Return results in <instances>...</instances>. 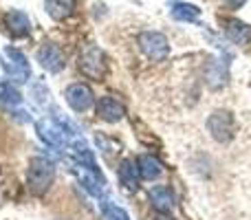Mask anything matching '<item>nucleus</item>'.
<instances>
[{
  "label": "nucleus",
  "mask_w": 251,
  "mask_h": 220,
  "mask_svg": "<svg viewBox=\"0 0 251 220\" xmlns=\"http://www.w3.org/2000/svg\"><path fill=\"white\" fill-rule=\"evenodd\" d=\"M55 181V165L44 156H33L26 168V187L33 196H44Z\"/></svg>",
  "instance_id": "f257e3e1"
},
{
  "label": "nucleus",
  "mask_w": 251,
  "mask_h": 220,
  "mask_svg": "<svg viewBox=\"0 0 251 220\" xmlns=\"http://www.w3.org/2000/svg\"><path fill=\"white\" fill-rule=\"evenodd\" d=\"M79 71H82L84 77L101 82L108 73V60H106V53L101 51L97 44H86L79 53V62H77Z\"/></svg>",
  "instance_id": "f03ea898"
},
{
  "label": "nucleus",
  "mask_w": 251,
  "mask_h": 220,
  "mask_svg": "<svg viewBox=\"0 0 251 220\" xmlns=\"http://www.w3.org/2000/svg\"><path fill=\"white\" fill-rule=\"evenodd\" d=\"M2 69H4V73H7V77L13 79V82H18V84L29 82V77H31L29 62H26L25 53H22L20 49H16V47H4V51H2Z\"/></svg>",
  "instance_id": "7ed1b4c3"
},
{
  "label": "nucleus",
  "mask_w": 251,
  "mask_h": 220,
  "mask_svg": "<svg viewBox=\"0 0 251 220\" xmlns=\"http://www.w3.org/2000/svg\"><path fill=\"white\" fill-rule=\"evenodd\" d=\"M137 44L150 62H163L170 55V42L159 31H141L137 35Z\"/></svg>",
  "instance_id": "20e7f679"
},
{
  "label": "nucleus",
  "mask_w": 251,
  "mask_h": 220,
  "mask_svg": "<svg viewBox=\"0 0 251 220\" xmlns=\"http://www.w3.org/2000/svg\"><path fill=\"white\" fill-rule=\"evenodd\" d=\"M207 130L218 143H229L236 134V119L229 110H214L207 117Z\"/></svg>",
  "instance_id": "39448f33"
},
{
  "label": "nucleus",
  "mask_w": 251,
  "mask_h": 220,
  "mask_svg": "<svg viewBox=\"0 0 251 220\" xmlns=\"http://www.w3.org/2000/svg\"><path fill=\"white\" fill-rule=\"evenodd\" d=\"M71 172L77 176V181L82 183L88 194L101 198V194H104V178H101L100 170H91V168H86V165L73 161V163H71Z\"/></svg>",
  "instance_id": "423d86ee"
},
{
  "label": "nucleus",
  "mask_w": 251,
  "mask_h": 220,
  "mask_svg": "<svg viewBox=\"0 0 251 220\" xmlns=\"http://www.w3.org/2000/svg\"><path fill=\"white\" fill-rule=\"evenodd\" d=\"M64 99L75 112H86L93 104H95V95H93L91 86L84 82L71 84V86L64 91Z\"/></svg>",
  "instance_id": "0eeeda50"
},
{
  "label": "nucleus",
  "mask_w": 251,
  "mask_h": 220,
  "mask_svg": "<svg viewBox=\"0 0 251 220\" xmlns=\"http://www.w3.org/2000/svg\"><path fill=\"white\" fill-rule=\"evenodd\" d=\"M35 57H38L40 66H42L44 71H49V73H60L66 64V57H64V53H62V49L53 42H44L42 47L38 49V55Z\"/></svg>",
  "instance_id": "6e6552de"
},
{
  "label": "nucleus",
  "mask_w": 251,
  "mask_h": 220,
  "mask_svg": "<svg viewBox=\"0 0 251 220\" xmlns=\"http://www.w3.org/2000/svg\"><path fill=\"white\" fill-rule=\"evenodd\" d=\"M35 132H38V137L42 139L47 146H53V147H60L66 143V130L62 128L57 121L53 119H40L35 121Z\"/></svg>",
  "instance_id": "1a4fd4ad"
},
{
  "label": "nucleus",
  "mask_w": 251,
  "mask_h": 220,
  "mask_svg": "<svg viewBox=\"0 0 251 220\" xmlns=\"http://www.w3.org/2000/svg\"><path fill=\"white\" fill-rule=\"evenodd\" d=\"M95 110H97V117L101 121H106V123H117L126 115V106L119 99H115V97H101L97 101Z\"/></svg>",
  "instance_id": "9d476101"
},
{
  "label": "nucleus",
  "mask_w": 251,
  "mask_h": 220,
  "mask_svg": "<svg viewBox=\"0 0 251 220\" xmlns=\"http://www.w3.org/2000/svg\"><path fill=\"white\" fill-rule=\"evenodd\" d=\"M4 24L13 38H26L31 33V22L22 11H9L4 16Z\"/></svg>",
  "instance_id": "9b49d317"
},
{
  "label": "nucleus",
  "mask_w": 251,
  "mask_h": 220,
  "mask_svg": "<svg viewBox=\"0 0 251 220\" xmlns=\"http://www.w3.org/2000/svg\"><path fill=\"white\" fill-rule=\"evenodd\" d=\"M117 176H119V181H122V185L126 187L128 192H137L139 190V168H137V163L134 161H130V159H126L119 163V168H117Z\"/></svg>",
  "instance_id": "f8f14e48"
},
{
  "label": "nucleus",
  "mask_w": 251,
  "mask_h": 220,
  "mask_svg": "<svg viewBox=\"0 0 251 220\" xmlns=\"http://www.w3.org/2000/svg\"><path fill=\"white\" fill-rule=\"evenodd\" d=\"M150 200H152V207H154L159 214H170L174 207V194L170 192V187H165V185L152 187Z\"/></svg>",
  "instance_id": "ddd939ff"
},
{
  "label": "nucleus",
  "mask_w": 251,
  "mask_h": 220,
  "mask_svg": "<svg viewBox=\"0 0 251 220\" xmlns=\"http://www.w3.org/2000/svg\"><path fill=\"white\" fill-rule=\"evenodd\" d=\"M225 33L234 44H249L251 42V24H247V22H243V20H236V18L225 22Z\"/></svg>",
  "instance_id": "4468645a"
},
{
  "label": "nucleus",
  "mask_w": 251,
  "mask_h": 220,
  "mask_svg": "<svg viewBox=\"0 0 251 220\" xmlns=\"http://www.w3.org/2000/svg\"><path fill=\"white\" fill-rule=\"evenodd\" d=\"M137 168H139V176H141L143 181H156V178L161 176V172H163L159 159L152 156V154H141L139 156Z\"/></svg>",
  "instance_id": "2eb2a0df"
},
{
  "label": "nucleus",
  "mask_w": 251,
  "mask_h": 220,
  "mask_svg": "<svg viewBox=\"0 0 251 220\" xmlns=\"http://www.w3.org/2000/svg\"><path fill=\"white\" fill-rule=\"evenodd\" d=\"M71 154H73V159L77 161V163L86 165V168L91 170H100L95 163V154H93L91 150H88V146L84 141H79V139H75V141H71Z\"/></svg>",
  "instance_id": "dca6fc26"
},
{
  "label": "nucleus",
  "mask_w": 251,
  "mask_h": 220,
  "mask_svg": "<svg viewBox=\"0 0 251 220\" xmlns=\"http://www.w3.org/2000/svg\"><path fill=\"white\" fill-rule=\"evenodd\" d=\"M44 4L53 20H66L75 9V0H44Z\"/></svg>",
  "instance_id": "f3484780"
},
{
  "label": "nucleus",
  "mask_w": 251,
  "mask_h": 220,
  "mask_svg": "<svg viewBox=\"0 0 251 220\" xmlns=\"http://www.w3.org/2000/svg\"><path fill=\"white\" fill-rule=\"evenodd\" d=\"M201 16V9L196 4H187V2H176L172 7V18L174 20H181V22H194L199 20Z\"/></svg>",
  "instance_id": "a211bd4d"
},
{
  "label": "nucleus",
  "mask_w": 251,
  "mask_h": 220,
  "mask_svg": "<svg viewBox=\"0 0 251 220\" xmlns=\"http://www.w3.org/2000/svg\"><path fill=\"white\" fill-rule=\"evenodd\" d=\"M22 101V95L11 82H0V104L18 106Z\"/></svg>",
  "instance_id": "6ab92c4d"
},
{
  "label": "nucleus",
  "mask_w": 251,
  "mask_h": 220,
  "mask_svg": "<svg viewBox=\"0 0 251 220\" xmlns=\"http://www.w3.org/2000/svg\"><path fill=\"white\" fill-rule=\"evenodd\" d=\"M104 212H106V216H108L110 220H130V218H128V214H126L124 209L115 207V205L104 203Z\"/></svg>",
  "instance_id": "aec40b11"
},
{
  "label": "nucleus",
  "mask_w": 251,
  "mask_h": 220,
  "mask_svg": "<svg viewBox=\"0 0 251 220\" xmlns=\"http://www.w3.org/2000/svg\"><path fill=\"white\" fill-rule=\"evenodd\" d=\"M245 2H247V0H227V4H229L231 9H240Z\"/></svg>",
  "instance_id": "412c9836"
},
{
  "label": "nucleus",
  "mask_w": 251,
  "mask_h": 220,
  "mask_svg": "<svg viewBox=\"0 0 251 220\" xmlns=\"http://www.w3.org/2000/svg\"><path fill=\"white\" fill-rule=\"evenodd\" d=\"M154 220H172V218H170V216H165V214H159V216H156Z\"/></svg>",
  "instance_id": "4be33fe9"
}]
</instances>
